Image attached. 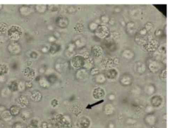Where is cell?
I'll return each instance as SVG.
<instances>
[{
    "label": "cell",
    "mask_w": 171,
    "mask_h": 128,
    "mask_svg": "<svg viewBox=\"0 0 171 128\" xmlns=\"http://www.w3.org/2000/svg\"><path fill=\"white\" fill-rule=\"evenodd\" d=\"M23 33V30L21 27L17 25H13L8 28L7 34L11 40L16 41L22 37Z\"/></svg>",
    "instance_id": "cell-1"
},
{
    "label": "cell",
    "mask_w": 171,
    "mask_h": 128,
    "mask_svg": "<svg viewBox=\"0 0 171 128\" xmlns=\"http://www.w3.org/2000/svg\"><path fill=\"white\" fill-rule=\"evenodd\" d=\"M159 43L156 40L148 41L143 45V48L147 51H154L159 48Z\"/></svg>",
    "instance_id": "cell-2"
},
{
    "label": "cell",
    "mask_w": 171,
    "mask_h": 128,
    "mask_svg": "<svg viewBox=\"0 0 171 128\" xmlns=\"http://www.w3.org/2000/svg\"><path fill=\"white\" fill-rule=\"evenodd\" d=\"M8 49L10 53L16 54L20 53L21 49L20 46L19 44L16 42H12L8 45Z\"/></svg>",
    "instance_id": "cell-3"
},
{
    "label": "cell",
    "mask_w": 171,
    "mask_h": 128,
    "mask_svg": "<svg viewBox=\"0 0 171 128\" xmlns=\"http://www.w3.org/2000/svg\"><path fill=\"white\" fill-rule=\"evenodd\" d=\"M109 33L107 27L104 26H101L97 28L96 34L101 38L107 37Z\"/></svg>",
    "instance_id": "cell-4"
},
{
    "label": "cell",
    "mask_w": 171,
    "mask_h": 128,
    "mask_svg": "<svg viewBox=\"0 0 171 128\" xmlns=\"http://www.w3.org/2000/svg\"><path fill=\"white\" fill-rule=\"evenodd\" d=\"M19 106L20 108H25L28 105L29 101L27 97L23 95H21L17 100Z\"/></svg>",
    "instance_id": "cell-5"
},
{
    "label": "cell",
    "mask_w": 171,
    "mask_h": 128,
    "mask_svg": "<svg viewBox=\"0 0 171 128\" xmlns=\"http://www.w3.org/2000/svg\"><path fill=\"white\" fill-rule=\"evenodd\" d=\"M12 117L9 110L6 109L1 113L2 119L4 121H9L12 119Z\"/></svg>",
    "instance_id": "cell-6"
},
{
    "label": "cell",
    "mask_w": 171,
    "mask_h": 128,
    "mask_svg": "<svg viewBox=\"0 0 171 128\" xmlns=\"http://www.w3.org/2000/svg\"><path fill=\"white\" fill-rule=\"evenodd\" d=\"M9 111L12 116L16 117L20 113L21 108L17 105H13L10 108Z\"/></svg>",
    "instance_id": "cell-7"
},
{
    "label": "cell",
    "mask_w": 171,
    "mask_h": 128,
    "mask_svg": "<svg viewBox=\"0 0 171 128\" xmlns=\"http://www.w3.org/2000/svg\"><path fill=\"white\" fill-rule=\"evenodd\" d=\"M8 25L5 23L0 22V36H4L7 34L8 29Z\"/></svg>",
    "instance_id": "cell-8"
},
{
    "label": "cell",
    "mask_w": 171,
    "mask_h": 128,
    "mask_svg": "<svg viewBox=\"0 0 171 128\" xmlns=\"http://www.w3.org/2000/svg\"><path fill=\"white\" fill-rule=\"evenodd\" d=\"M23 73L25 77L31 78L35 75V71L33 69L30 68H27L24 70Z\"/></svg>",
    "instance_id": "cell-9"
},
{
    "label": "cell",
    "mask_w": 171,
    "mask_h": 128,
    "mask_svg": "<svg viewBox=\"0 0 171 128\" xmlns=\"http://www.w3.org/2000/svg\"><path fill=\"white\" fill-rule=\"evenodd\" d=\"M9 71V68L7 65L4 64H0V76H4L7 74Z\"/></svg>",
    "instance_id": "cell-10"
},
{
    "label": "cell",
    "mask_w": 171,
    "mask_h": 128,
    "mask_svg": "<svg viewBox=\"0 0 171 128\" xmlns=\"http://www.w3.org/2000/svg\"><path fill=\"white\" fill-rule=\"evenodd\" d=\"M20 11L23 15H27L30 13L31 10L28 6H23L20 8Z\"/></svg>",
    "instance_id": "cell-11"
},
{
    "label": "cell",
    "mask_w": 171,
    "mask_h": 128,
    "mask_svg": "<svg viewBox=\"0 0 171 128\" xmlns=\"http://www.w3.org/2000/svg\"><path fill=\"white\" fill-rule=\"evenodd\" d=\"M9 89L13 92H15L19 89L18 84L15 81L12 82L8 86Z\"/></svg>",
    "instance_id": "cell-12"
},
{
    "label": "cell",
    "mask_w": 171,
    "mask_h": 128,
    "mask_svg": "<svg viewBox=\"0 0 171 128\" xmlns=\"http://www.w3.org/2000/svg\"><path fill=\"white\" fill-rule=\"evenodd\" d=\"M122 54L125 58L127 59H131L134 56L133 52L131 50L129 49H126L124 50Z\"/></svg>",
    "instance_id": "cell-13"
},
{
    "label": "cell",
    "mask_w": 171,
    "mask_h": 128,
    "mask_svg": "<svg viewBox=\"0 0 171 128\" xmlns=\"http://www.w3.org/2000/svg\"><path fill=\"white\" fill-rule=\"evenodd\" d=\"M93 53L96 56H99L102 54V49L99 46H96L93 49Z\"/></svg>",
    "instance_id": "cell-14"
},
{
    "label": "cell",
    "mask_w": 171,
    "mask_h": 128,
    "mask_svg": "<svg viewBox=\"0 0 171 128\" xmlns=\"http://www.w3.org/2000/svg\"><path fill=\"white\" fill-rule=\"evenodd\" d=\"M159 53L166 55V44H163L158 48Z\"/></svg>",
    "instance_id": "cell-15"
},
{
    "label": "cell",
    "mask_w": 171,
    "mask_h": 128,
    "mask_svg": "<svg viewBox=\"0 0 171 128\" xmlns=\"http://www.w3.org/2000/svg\"><path fill=\"white\" fill-rule=\"evenodd\" d=\"M12 128H24L23 124L20 122H17L13 123Z\"/></svg>",
    "instance_id": "cell-16"
},
{
    "label": "cell",
    "mask_w": 171,
    "mask_h": 128,
    "mask_svg": "<svg viewBox=\"0 0 171 128\" xmlns=\"http://www.w3.org/2000/svg\"><path fill=\"white\" fill-rule=\"evenodd\" d=\"M134 26V24L133 22H130L127 24V28L129 32H131L133 30V29Z\"/></svg>",
    "instance_id": "cell-17"
},
{
    "label": "cell",
    "mask_w": 171,
    "mask_h": 128,
    "mask_svg": "<svg viewBox=\"0 0 171 128\" xmlns=\"http://www.w3.org/2000/svg\"><path fill=\"white\" fill-rule=\"evenodd\" d=\"M153 25L152 24L150 23H147V24L145 25V28L147 30L148 32H150V31L152 29Z\"/></svg>",
    "instance_id": "cell-18"
},
{
    "label": "cell",
    "mask_w": 171,
    "mask_h": 128,
    "mask_svg": "<svg viewBox=\"0 0 171 128\" xmlns=\"http://www.w3.org/2000/svg\"><path fill=\"white\" fill-rule=\"evenodd\" d=\"M27 128H38V127L37 125L31 123L27 127Z\"/></svg>",
    "instance_id": "cell-19"
},
{
    "label": "cell",
    "mask_w": 171,
    "mask_h": 128,
    "mask_svg": "<svg viewBox=\"0 0 171 128\" xmlns=\"http://www.w3.org/2000/svg\"><path fill=\"white\" fill-rule=\"evenodd\" d=\"M162 30H157L155 32V34L157 36H160L162 34Z\"/></svg>",
    "instance_id": "cell-20"
},
{
    "label": "cell",
    "mask_w": 171,
    "mask_h": 128,
    "mask_svg": "<svg viewBox=\"0 0 171 128\" xmlns=\"http://www.w3.org/2000/svg\"><path fill=\"white\" fill-rule=\"evenodd\" d=\"M102 21H103L104 22H107L108 21L109 19L108 17H105V16H103L102 18Z\"/></svg>",
    "instance_id": "cell-21"
},
{
    "label": "cell",
    "mask_w": 171,
    "mask_h": 128,
    "mask_svg": "<svg viewBox=\"0 0 171 128\" xmlns=\"http://www.w3.org/2000/svg\"><path fill=\"white\" fill-rule=\"evenodd\" d=\"M6 109V108H5V106H0V111H1L2 113Z\"/></svg>",
    "instance_id": "cell-22"
},
{
    "label": "cell",
    "mask_w": 171,
    "mask_h": 128,
    "mask_svg": "<svg viewBox=\"0 0 171 128\" xmlns=\"http://www.w3.org/2000/svg\"><path fill=\"white\" fill-rule=\"evenodd\" d=\"M97 24H96L92 23V24L91 27L92 29H96V28H97Z\"/></svg>",
    "instance_id": "cell-23"
},
{
    "label": "cell",
    "mask_w": 171,
    "mask_h": 128,
    "mask_svg": "<svg viewBox=\"0 0 171 128\" xmlns=\"http://www.w3.org/2000/svg\"><path fill=\"white\" fill-rule=\"evenodd\" d=\"M3 5H0V11L2 10V8Z\"/></svg>",
    "instance_id": "cell-24"
}]
</instances>
